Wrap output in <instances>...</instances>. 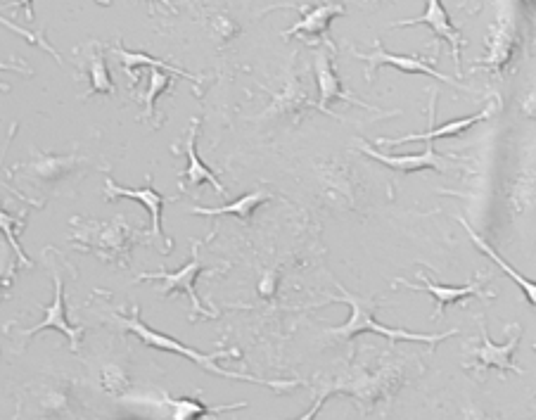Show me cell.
<instances>
[{
    "instance_id": "1",
    "label": "cell",
    "mask_w": 536,
    "mask_h": 420,
    "mask_svg": "<svg viewBox=\"0 0 536 420\" xmlns=\"http://www.w3.org/2000/svg\"><path fill=\"white\" fill-rule=\"evenodd\" d=\"M114 321L119 323L121 328H126L129 333H133L138 337L143 345L148 347H155L159 349V352H169V354H178V356H185V359H190L193 364H197L202 368V371L212 373V375H219V378H228V380H245V383H254V385H264V387H271L276 394H283L287 390H295V387L299 385L297 380H261V378H254V375H245V373H235V371H226V368H221L216 361L221 359H240L242 352L240 349H219V352L214 354H204V352H197V349L193 347H185L181 340H176V337H171L167 333H159V330L150 328L148 323H143V318H140V309L133 307L131 314H124V311H114Z\"/></svg>"
},
{
    "instance_id": "2",
    "label": "cell",
    "mask_w": 536,
    "mask_h": 420,
    "mask_svg": "<svg viewBox=\"0 0 536 420\" xmlns=\"http://www.w3.org/2000/svg\"><path fill=\"white\" fill-rule=\"evenodd\" d=\"M335 288L340 290V295L325 297V302L349 304V307H352V316H349V321L344 323V326L325 330V337H330V340L342 342V340H354L356 335H363V333H375V335H382L389 342H425V345L437 347L439 342L458 335V330H446V333L442 335H427V333H411V330H404V328H387V326H382L378 318H375V309L380 307V304L375 302V297L354 295V292L344 290V285L337 283V280H335Z\"/></svg>"
},
{
    "instance_id": "3",
    "label": "cell",
    "mask_w": 536,
    "mask_h": 420,
    "mask_svg": "<svg viewBox=\"0 0 536 420\" xmlns=\"http://www.w3.org/2000/svg\"><path fill=\"white\" fill-rule=\"evenodd\" d=\"M76 233L72 235V243H76L84 252H95L107 264H121L126 269L131 262V247L138 243V233H133L131 226L124 224V216H117L114 221H88V219H72ZM76 247V250H79Z\"/></svg>"
},
{
    "instance_id": "4",
    "label": "cell",
    "mask_w": 536,
    "mask_h": 420,
    "mask_svg": "<svg viewBox=\"0 0 536 420\" xmlns=\"http://www.w3.org/2000/svg\"><path fill=\"white\" fill-rule=\"evenodd\" d=\"M200 240H195L193 243V254H190V262L181 266L178 271H155V273H143V276H138V283H143V280H159V292H162L164 297L171 295V292H183V295L190 297V302H193V314H190V321H197V318H219V311L216 309H207L202 304V299L197 297L195 292V280L200 273L204 271V266L200 262Z\"/></svg>"
},
{
    "instance_id": "5",
    "label": "cell",
    "mask_w": 536,
    "mask_h": 420,
    "mask_svg": "<svg viewBox=\"0 0 536 420\" xmlns=\"http://www.w3.org/2000/svg\"><path fill=\"white\" fill-rule=\"evenodd\" d=\"M477 323H480L482 345L480 347H465V354H470V359L463 361L465 371L484 375L487 371H491V368H499V371L525 373V368L518 366L513 361V352L520 347L522 330L515 328V335L510 337V340H506V345H496V342H491L487 326H484V318H480Z\"/></svg>"
},
{
    "instance_id": "6",
    "label": "cell",
    "mask_w": 536,
    "mask_h": 420,
    "mask_svg": "<svg viewBox=\"0 0 536 420\" xmlns=\"http://www.w3.org/2000/svg\"><path fill=\"white\" fill-rule=\"evenodd\" d=\"M352 53L368 65V69H366V79L368 81L375 79V72H378L380 67H394V69H399V72H406V74H425V76H432V79L444 81V84H449L453 88H461V91H468V88L458 84V81H453L451 76H442L439 72H435V69H432V60H435V57L394 55V53H389V50L385 46H382L380 41L375 43L373 53H361V50H356V48H352Z\"/></svg>"
},
{
    "instance_id": "7",
    "label": "cell",
    "mask_w": 536,
    "mask_h": 420,
    "mask_svg": "<svg viewBox=\"0 0 536 420\" xmlns=\"http://www.w3.org/2000/svg\"><path fill=\"white\" fill-rule=\"evenodd\" d=\"M418 280L423 285H413V283H408V280H404V278L394 280V285H404V288H408V290H425L427 295L435 297L437 309L432 311V321L442 318L444 309L451 307V304H461V302H465V299H470V297H480V299H494L496 297V292L482 290L484 280H487V273H482V276L468 280L465 285H458V288H456V285L432 283V280L427 278L425 273H418Z\"/></svg>"
},
{
    "instance_id": "8",
    "label": "cell",
    "mask_w": 536,
    "mask_h": 420,
    "mask_svg": "<svg viewBox=\"0 0 536 420\" xmlns=\"http://www.w3.org/2000/svg\"><path fill=\"white\" fill-rule=\"evenodd\" d=\"M359 148L363 155L378 159L380 164H385L387 169L399 171V174H416V171L423 169H435L442 171V174H449L453 164L458 162V157H442L435 150V143H425V150L420 155H387V152H380L378 148L366 143V140H359Z\"/></svg>"
},
{
    "instance_id": "9",
    "label": "cell",
    "mask_w": 536,
    "mask_h": 420,
    "mask_svg": "<svg viewBox=\"0 0 536 420\" xmlns=\"http://www.w3.org/2000/svg\"><path fill=\"white\" fill-rule=\"evenodd\" d=\"M53 283H55V299L50 307H43V318L41 323H36L34 328L27 330H19V335L24 337V340H29V337H34L41 333V330H57V333L67 335L69 340V349L76 354L81 349V337H84V328H76L69 323L67 318V304H65V283H62L60 271H53Z\"/></svg>"
},
{
    "instance_id": "10",
    "label": "cell",
    "mask_w": 536,
    "mask_h": 420,
    "mask_svg": "<svg viewBox=\"0 0 536 420\" xmlns=\"http://www.w3.org/2000/svg\"><path fill=\"white\" fill-rule=\"evenodd\" d=\"M333 53L335 50H330V53L318 50L316 57H314V74H316V84H318V110L325 112V114H333L330 112V105H333L335 100H344V103L363 107V110L378 112L373 105L361 103L359 98H354V95L349 93L347 88H344L340 76L335 74Z\"/></svg>"
},
{
    "instance_id": "11",
    "label": "cell",
    "mask_w": 536,
    "mask_h": 420,
    "mask_svg": "<svg viewBox=\"0 0 536 420\" xmlns=\"http://www.w3.org/2000/svg\"><path fill=\"white\" fill-rule=\"evenodd\" d=\"M117 197H126V200L140 202V205L148 209L150 219H152L150 238H162L164 254H169L174 243H171V238H167L162 231V207H164V202L171 200V197H164L162 193H157L150 181L145 183L143 188H124V186H119V183H114L112 178H105V200H117Z\"/></svg>"
},
{
    "instance_id": "12",
    "label": "cell",
    "mask_w": 536,
    "mask_h": 420,
    "mask_svg": "<svg viewBox=\"0 0 536 420\" xmlns=\"http://www.w3.org/2000/svg\"><path fill=\"white\" fill-rule=\"evenodd\" d=\"M437 91H432L430 98V110H427V119H430V129L425 133H411V136H401V138H378L375 140V145L378 148H385V145H401V143H435L437 138H449V136H461L463 131H468L470 126L484 122V119H489L491 114V105L484 107L482 112L470 114V117L456 119V122H446L444 126H435V110H437Z\"/></svg>"
},
{
    "instance_id": "13",
    "label": "cell",
    "mask_w": 536,
    "mask_h": 420,
    "mask_svg": "<svg viewBox=\"0 0 536 420\" xmlns=\"http://www.w3.org/2000/svg\"><path fill=\"white\" fill-rule=\"evenodd\" d=\"M416 24H425V27H430L432 31H435V36L444 38L446 43H451L453 62H456L458 74H461V50L465 41H463L461 31L451 24V17H449V12H446L442 0H427V10L423 12V15L416 19H401V22H394L392 27L394 29L416 27Z\"/></svg>"
},
{
    "instance_id": "14",
    "label": "cell",
    "mask_w": 536,
    "mask_h": 420,
    "mask_svg": "<svg viewBox=\"0 0 536 420\" xmlns=\"http://www.w3.org/2000/svg\"><path fill=\"white\" fill-rule=\"evenodd\" d=\"M200 124L202 119L195 117L193 124H190L188 138H185V155H188V169L183 171L181 176H178V188L188 190V188H197L200 183H212L216 195L226 197V188H223V183L219 181V176L214 174L212 167H207V164L202 162L200 155H197V133H200Z\"/></svg>"
},
{
    "instance_id": "15",
    "label": "cell",
    "mask_w": 536,
    "mask_h": 420,
    "mask_svg": "<svg viewBox=\"0 0 536 420\" xmlns=\"http://www.w3.org/2000/svg\"><path fill=\"white\" fill-rule=\"evenodd\" d=\"M84 162H86L84 157H76V155L53 157V155H41V152H36L34 159L19 164L17 169H24V174H27L29 178H34V183H57L60 178L74 174V171L79 169Z\"/></svg>"
},
{
    "instance_id": "16",
    "label": "cell",
    "mask_w": 536,
    "mask_h": 420,
    "mask_svg": "<svg viewBox=\"0 0 536 420\" xmlns=\"http://www.w3.org/2000/svg\"><path fill=\"white\" fill-rule=\"evenodd\" d=\"M247 404H231V406H212L202 404L200 399H190V397H178L171 399L167 392L162 394V399L152 406V409L162 413L164 418H176V420H188V418H209V416H219L223 411H233V409H245Z\"/></svg>"
},
{
    "instance_id": "17",
    "label": "cell",
    "mask_w": 536,
    "mask_h": 420,
    "mask_svg": "<svg viewBox=\"0 0 536 420\" xmlns=\"http://www.w3.org/2000/svg\"><path fill=\"white\" fill-rule=\"evenodd\" d=\"M112 50H114V55H117L119 60H121V65H124V72H126V76H129L131 86L133 84L138 86V76H136L138 67H159V69H164V72H169V74H174V76H181V79L193 81V84L197 86V98H202L200 76L188 74V72H185V69L176 67V65H167V62H162V60H155V57L148 55V53H131V50H126L124 46H121V41H117V46H114Z\"/></svg>"
},
{
    "instance_id": "18",
    "label": "cell",
    "mask_w": 536,
    "mask_h": 420,
    "mask_svg": "<svg viewBox=\"0 0 536 420\" xmlns=\"http://www.w3.org/2000/svg\"><path fill=\"white\" fill-rule=\"evenodd\" d=\"M340 15H344L342 5H337V3L316 5V8L306 10V15L299 19L295 27L283 31V38H292V36L302 34V36H311V38H325V41H328L330 22H333V19L340 17Z\"/></svg>"
},
{
    "instance_id": "19",
    "label": "cell",
    "mask_w": 536,
    "mask_h": 420,
    "mask_svg": "<svg viewBox=\"0 0 536 420\" xmlns=\"http://www.w3.org/2000/svg\"><path fill=\"white\" fill-rule=\"evenodd\" d=\"M458 224H461L463 228H465V233H468L470 235V240H472V245H475L477 247V250H480L482 254H487V257L491 259V262H494L496 266H499V269L503 271V273H506V276L510 278V280H513V283H518V288L522 290V292H525V297L529 299V302H536V285L532 283V280H529V278H525V276H522V273L520 271H515L513 269V266H510L508 262H506V259H503L501 257V254L499 252H496L494 250V247H491L489 243H487V240H484L482 238V235H477L475 233V228H472L470 224H468V221H465V219H458Z\"/></svg>"
},
{
    "instance_id": "20",
    "label": "cell",
    "mask_w": 536,
    "mask_h": 420,
    "mask_svg": "<svg viewBox=\"0 0 536 420\" xmlns=\"http://www.w3.org/2000/svg\"><path fill=\"white\" fill-rule=\"evenodd\" d=\"M84 53H86V62H88V79H91L88 95H95V93L114 95L117 93V86L112 84L110 69H107V62H105V43L91 41L84 48Z\"/></svg>"
},
{
    "instance_id": "21",
    "label": "cell",
    "mask_w": 536,
    "mask_h": 420,
    "mask_svg": "<svg viewBox=\"0 0 536 420\" xmlns=\"http://www.w3.org/2000/svg\"><path fill=\"white\" fill-rule=\"evenodd\" d=\"M273 200L271 193H266V190H252L250 195H242L240 200L231 202V205H223V207H193V214L200 216H238L242 221H250V216L254 214V209H259L264 202Z\"/></svg>"
},
{
    "instance_id": "22",
    "label": "cell",
    "mask_w": 536,
    "mask_h": 420,
    "mask_svg": "<svg viewBox=\"0 0 536 420\" xmlns=\"http://www.w3.org/2000/svg\"><path fill=\"white\" fill-rule=\"evenodd\" d=\"M148 69V91H145L143 95H140V103H143V122H150L155 129H159V124L155 122L157 117V98L162 95L167 88L171 86V74L164 72V69L159 67H145Z\"/></svg>"
},
{
    "instance_id": "23",
    "label": "cell",
    "mask_w": 536,
    "mask_h": 420,
    "mask_svg": "<svg viewBox=\"0 0 536 420\" xmlns=\"http://www.w3.org/2000/svg\"><path fill=\"white\" fill-rule=\"evenodd\" d=\"M0 221H3V233H5V240H8L10 250L15 252V257L19 259V262L27 266V269H31V266H34V262H31V259L27 257V252L22 250V245H19V240H17V233L22 231L19 226H24V216H22V219H15V216H12L10 212H3V216H0Z\"/></svg>"
},
{
    "instance_id": "24",
    "label": "cell",
    "mask_w": 536,
    "mask_h": 420,
    "mask_svg": "<svg viewBox=\"0 0 536 420\" xmlns=\"http://www.w3.org/2000/svg\"><path fill=\"white\" fill-rule=\"evenodd\" d=\"M102 390L107 394H112V397H124L126 392L131 390V380L129 375L121 371L119 366H105L102 368Z\"/></svg>"
},
{
    "instance_id": "25",
    "label": "cell",
    "mask_w": 536,
    "mask_h": 420,
    "mask_svg": "<svg viewBox=\"0 0 536 420\" xmlns=\"http://www.w3.org/2000/svg\"><path fill=\"white\" fill-rule=\"evenodd\" d=\"M3 24H5V27H8V29H12V31H17V34H19V36H24V38H27V41H29V43H34V46H38V48H41V50H46V53H50V57H53V60H55V62H60V65H62V55H60V53H57V50H55L53 46H50V43H46V41H43V36H41V34H34V31H29V29H22V27H17V24H12V22H10V19H3Z\"/></svg>"
},
{
    "instance_id": "26",
    "label": "cell",
    "mask_w": 536,
    "mask_h": 420,
    "mask_svg": "<svg viewBox=\"0 0 536 420\" xmlns=\"http://www.w3.org/2000/svg\"><path fill=\"white\" fill-rule=\"evenodd\" d=\"M10 5H15V8H24V15H27V19H34V0H15V3H8L5 8H10Z\"/></svg>"
},
{
    "instance_id": "27",
    "label": "cell",
    "mask_w": 536,
    "mask_h": 420,
    "mask_svg": "<svg viewBox=\"0 0 536 420\" xmlns=\"http://www.w3.org/2000/svg\"><path fill=\"white\" fill-rule=\"evenodd\" d=\"M98 3H100V5H110V0H98ZM148 3L152 5V8H155V3H162V5H167L169 10H174V12H176L174 5H171V0H148Z\"/></svg>"
}]
</instances>
